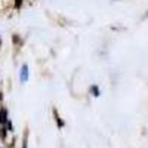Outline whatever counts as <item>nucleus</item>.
<instances>
[{"mask_svg": "<svg viewBox=\"0 0 148 148\" xmlns=\"http://www.w3.org/2000/svg\"><path fill=\"white\" fill-rule=\"evenodd\" d=\"M0 49H2V42H0Z\"/></svg>", "mask_w": 148, "mask_h": 148, "instance_id": "nucleus-10", "label": "nucleus"}, {"mask_svg": "<svg viewBox=\"0 0 148 148\" xmlns=\"http://www.w3.org/2000/svg\"><path fill=\"white\" fill-rule=\"evenodd\" d=\"M12 42H14V43H21V39H19V36H14V37H12Z\"/></svg>", "mask_w": 148, "mask_h": 148, "instance_id": "nucleus-6", "label": "nucleus"}, {"mask_svg": "<svg viewBox=\"0 0 148 148\" xmlns=\"http://www.w3.org/2000/svg\"><path fill=\"white\" fill-rule=\"evenodd\" d=\"M27 79H28V67L22 65V68H21V82H25Z\"/></svg>", "mask_w": 148, "mask_h": 148, "instance_id": "nucleus-3", "label": "nucleus"}, {"mask_svg": "<svg viewBox=\"0 0 148 148\" xmlns=\"http://www.w3.org/2000/svg\"><path fill=\"white\" fill-rule=\"evenodd\" d=\"M28 130L25 129V133H24V139H22V148H28Z\"/></svg>", "mask_w": 148, "mask_h": 148, "instance_id": "nucleus-4", "label": "nucleus"}, {"mask_svg": "<svg viewBox=\"0 0 148 148\" xmlns=\"http://www.w3.org/2000/svg\"><path fill=\"white\" fill-rule=\"evenodd\" d=\"M6 127H8V130H10V132L14 130V126H12V121H9V120H8V123H6Z\"/></svg>", "mask_w": 148, "mask_h": 148, "instance_id": "nucleus-7", "label": "nucleus"}, {"mask_svg": "<svg viewBox=\"0 0 148 148\" xmlns=\"http://www.w3.org/2000/svg\"><path fill=\"white\" fill-rule=\"evenodd\" d=\"M90 90H92L93 96H99V89H98L96 86H92V88H90Z\"/></svg>", "mask_w": 148, "mask_h": 148, "instance_id": "nucleus-5", "label": "nucleus"}, {"mask_svg": "<svg viewBox=\"0 0 148 148\" xmlns=\"http://www.w3.org/2000/svg\"><path fill=\"white\" fill-rule=\"evenodd\" d=\"M2 99H3V93H2V92H0V101H2Z\"/></svg>", "mask_w": 148, "mask_h": 148, "instance_id": "nucleus-9", "label": "nucleus"}, {"mask_svg": "<svg viewBox=\"0 0 148 148\" xmlns=\"http://www.w3.org/2000/svg\"><path fill=\"white\" fill-rule=\"evenodd\" d=\"M52 113H53V117H55V120H56V126L61 129V127H64V120H61V117H59V114H58V111H56V108H53L52 110Z\"/></svg>", "mask_w": 148, "mask_h": 148, "instance_id": "nucleus-1", "label": "nucleus"}, {"mask_svg": "<svg viewBox=\"0 0 148 148\" xmlns=\"http://www.w3.org/2000/svg\"><path fill=\"white\" fill-rule=\"evenodd\" d=\"M0 123H2V126L8 123V110L6 108H0Z\"/></svg>", "mask_w": 148, "mask_h": 148, "instance_id": "nucleus-2", "label": "nucleus"}, {"mask_svg": "<svg viewBox=\"0 0 148 148\" xmlns=\"http://www.w3.org/2000/svg\"><path fill=\"white\" fill-rule=\"evenodd\" d=\"M22 2H24V0H15V8H16V9H19V8H21V5H22Z\"/></svg>", "mask_w": 148, "mask_h": 148, "instance_id": "nucleus-8", "label": "nucleus"}]
</instances>
